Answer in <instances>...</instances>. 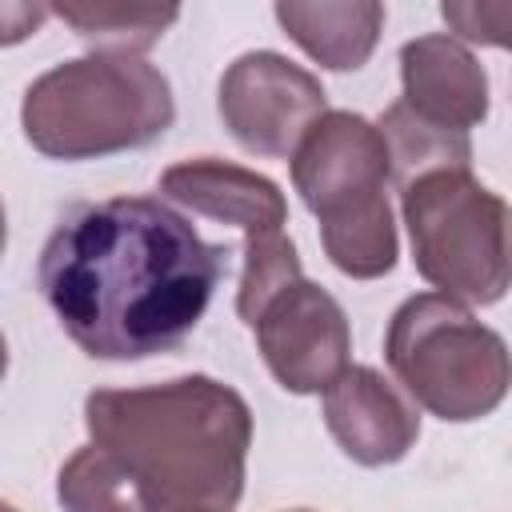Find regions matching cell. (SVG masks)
<instances>
[{
    "instance_id": "cell-6",
    "label": "cell",
    "mask_w": 512,
    "mask_h": 512,
    "mask_svg": "<svg viewBox=\"0 0 512 512\" xmlns=\"http://www.w3.org/2000/svg\"><path fill=\"white\" fill-rule=\"evenodd\" d=\"M216 112L244 152L288 160L304 132L328 112V92L296 60L256 48L224 68Z\"/></svg>"
},
{
    "instance_id": "cell-10",
    "label": "cell",
    "mask_w": 512,
    "mask_h": 512,
    "mask_svg": "<svg viewBox=\"0 0 512 512\" xmlns=\"http://www.w3.org/2000/svg\"><path fill=\"white\" fill-rule=\"evenodd\" d=\"M400 104L452 132H468L488 116V72L448 32L416 36L400 48Z\"/></svg>"
},
{
    "instance_id": "cell-22",
    "label": "cell",
    "mask_w": 512,
    "mask_h": 512,
    "mask_svg": "<svg viewBox=\"0 0 512 512\" xmlns=\"http://www.w3.org/2000/svg\"><path fill=\"white\" fill-rule=\"evenodd\" d=\"M288 512H312V508H288Z\"/></svg>"
},
{
    "instance_id": "cell-9",
    "label": "cell",
    "mask_w": 512,
    "mask_h": 512,
    "mask_svg": "<svg viewBox=\"0 0 512 512\" xmlns=\"http://www.w3.org/2000/svg\"><path fill=\"white\" fill-rule=\"evenodd\" d=\"M324 424L340 452L364 468L396 464L420 440V408L368 364H348L324 388Z\"/></svg>"
},
{
    "instance_id": "cell-17",
    "label": "cell",
    "mask_w": 512,
    "mask_h": 512,
    "mask_svg": "<svg viewBox=\"0 0 512 512\" xmlns=\"http://www.w3.org/2000/svg\"><path fill=\"white\" fill-rule=\"evenodd\" d=\"M440 12H444V20L456 28V36H464V40H480V44H504V24H508V16H512L508 4H496V8L444 4Z\"/></svg>"
},
{
    "instance_id": "cell-18",
    "label": "cell",
    "mask_w": 512,
    "mask_h": 512,
    "mask_svg": "<svg viewBox=\"0 0 512 512\" xmlns=\"http://www.w3.org/2000/svg\"><path fill=\"white\" fill-rule=\"evenodd\" d=\"M48 16H52L48 4H32V0H0V48L36 36V32L44 28Z\"/></svg>"
},
{
    "instance_id": "cell-15",
    "label": "cell",
    "mask_w": 512,
    "mask_h": 512,
    "mask_svg": "<svg viewBox=\"0 0 512 512\" xmlns=\"http://www.w3.org/2000/svg\"><path fill=\"white\" fill-rule=\"evenodd\" d=\"M56 500H60L64 512H144L136 492H132V484H128V476L96 444L76 448L60 464Z\"/></svg>"
},
{
    "instance_id": "cell-8",
    "label": "cell",
    "mask_w": 512,
    "mask_h": 512,
    "mask_svg": "<svg viewBox=\"0 0 512 512\" xmlns=\"http://www.w3.org/2000/svg\"><path fill=\"white\" fill-rule=\"evenodd\" d=\"M292 184L304 208L324 224L360 204L388 196V148L372 120L356 112H324L296 144Z\"/></svg>"
},
{
    "instance_id": "cell-11",
    "label": "cell",
    "mask_w": 512,
    "mask_h": 512,
    "mask_svg": "<svg viewBox=\"0 0 512 512\" xmlns=\"http://www.w3.org/2000/svg\"><path fill=\"white\" fill-rule=\"evenodd\" d=\"M160 192L164 200L196 216L240 228L244 240L264 232H284L288 224V200L280 184L232 160H216V156L180 160L160 172Z\"/></svg>"
},
{
    "instance_id": "cell-19",
    "label": "cell",
    "mask_w": 512,
    "mask_h": 512,
    "mask_svg": "<svg viewBox=\"0 0 512 512\" xmlns=\"http://www.w3.org/2000/svg\"><path fill=\"white\" fill-rule=\"evenodd\" d=\"M4 372H8V340L0 332V384H4Z\"/></svg>"
},
{
    "instance_id": "cell-4",
    "label": "cell",
    "mask_w": 512,
    "mask_h": 512,
    "mask_svg": "<svg viewBox=\"0 0 512 512\" xmlns=\"http://www.w3.org/2000/svg\"><path fill=\"white\" fill-rule=\"evenodd\" d=\"M384 360L408 400L448 424L484 420L508 392V344L460 300L408 296L384 332Z\"/></svg>"
},
{
    "instance_id": "cell-16",
    "label": "cell",
    "mask_w": 512,
    "mask_h": 512,
    "mask_svg": "<svg viewBox=\"0 0 512 512\" xmlns=\"http://www.w3.org/2000/svg\"><path fill=\"white\" fill-rule=\"evenodd\" d=\"M300 256L288 232H264L244 240V272H240V292H236V316L244 324L256 320V312L292 280H300Z\"/></svg>"
},
{
    "instance_id": "cell-5",
    "label": "cell",
    "mask_w": 512,
    "mask_h": 512,
    "mask_svg": "<svg viewBox=\"0 0 512 512\" xmlns=\"http://www.w3.org/2000/svg\"><path fill=\"white\" fill-rule=\"evenodd\" d=\"M400 216L416 272L468 304H496L508 292V204L472 168H440L400 188Z\"/></svg>"
},
{
    "instance_id": "cell-2",
    "label": "cell",
    "mask_w": 512,
    "mask_h": 512,
    "mask_svg": "<svg viewBox=\"0 0 512 512\" xmlns=\"http://www.w3.org/2000/svg\"><path fill=\"white\" fill-rule=\"evenodd\" d=\"M84 428L128 476L144 512H232L244 496L252 408L212 376L96 388Z\"/></svg>"
},
{
    "instance_id": "cell-14",
    "label": "cell",
    "mask_w": 512,
    "mask_h": 512,
    "mask_svg": "<svg viewBox=\"0 0 512 512\" xmlns=\"http://www.w3.org/2000/svg\"><path fill=\"white\" fill-rule=\"evenodd\" d=\"M88 48L112 56L148 52L176 20L180 8H124V4H48Z\"/></svg>"
},
{
    "instance_id": "cell-13",
    "label": "cell",
    "mask_w": 512,
    "mask_h": 512,
    "mask_svg": "<svg viewBox=\"0 0 512 512\" xmlns=\"http://www.w3.org/2000/svg\"><path fill=\"white\" fill-rule=\"evenodd\" d=\"M376 128H380L384 148H388V184H396V192L408 180L424 176V172L472 168V140H468V132L436 128V124L412 116L400 100L384 108Z\"/></svg>"
},
{
    "instance_id": "cell-21",
    "label": "cell",
    "mask_w": 512,
    "mask_h": 512,
    "mask_svg": "<svg viewBox=\"0 0 512 512\" xmlns=\"http://www.w3.org/2000/svg\"><path fill=\"white\" fill-rule=\"evenodd\" d=\"M0 512H20V508H12L8 500H0Z\"/></svg>"
},
{
    "instance_id": "cell-3",
    "label": "cell",
    "mask_w": 512,
    "mask_h": 512,
    "mask_svg": "<svg viewBox=\"0 0 512 512\" xmlns=\"http://www.w3.org/2000/svg\"><path fill=\"white\" fill-rule=\"evenodd\" d=\"M176 120L168 76L144 56L88 52L36 76L20 104L28 144L48 160H104L148 148Z\"/></svg>"
},
{
    "instance_id": "cell-20",
    "label": "cell",
    "mask_w": 512,
    "mask_h": 512,
    "mask_svg": "<svg viewBox=\"0 0 512 512\" xmlns=\"http://www.w3.org/2000/svg\"><path fill=\"white\" fill-rule=\"evenodd\" d=\"M8 248V216H4V204H0V256Z\"/></svg>"
},
{
    "instance_id": "cell-12",
    "label": "cell",
    "mask_w": 512,
    "mask_h": 512,
    "mask_svg": "<svg viewBox=\"0 0 512 512\" xmlns=\"http://www.w3.org/2000/svg\"><path fill=\"white\" fill-rule=\"evenodd\" d=\"M272 12L284 36L328 72L364 68L384 32V4L376 0H280Z\"/></svg>"
},
{
    "instance_id": "cell-1",
    "label": "cell",
    "mask_w": 512,
    "mask_h": 512,
    "mask_svg": "<svg viewBox=\"0 0 512 512\" xmlns=\"http://www.w3.org/2000/svg\"><path fill=\"white\" fill-rule=\"evenodd\" d=\"M224 244L156 196L76 204L40 248L36 284L68 340L92 360L176 352L212 304Z\"/></svg>"
},
{
    "instance_id": "cell-7",
    "label": "cell",
    "mask_w": 512,
    "mask_h": 512,
    "mask_svg": "<svg viewBox=\"0 0 512 512\" xmlns=\"http://www.w3.org/2000/svg\"><path fill=\"white\" fill-rule=\"evenodd\" d=\"M248 328L256 332L268 372L292 396L324 392L348 368V352H352L348 316L328 288L304 276L284 284L256 312Z\"/></svg>"
}]
</instances>
